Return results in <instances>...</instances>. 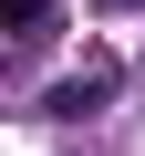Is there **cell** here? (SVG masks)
Instances as JSON below:
<instances>
[{
  "instance_id": "1",
  "label": "cell",
  "mask_w": 145,
  "mask_h": 156,
  "mask_svg": "<svg viewBox=\"0 0 145 156\" xmlns=\"http://www.w3.org/2000/svg\"><path fill=\"white\" fill-rule=\"evenodd\" d=\"M114 104V62H83V73H72V83H52V115L72 125V115H104Z\"/></svg>"
},
{
  "instance_id": "2",
  "label": "cell",
  "mask_w": 145,
  "mask_h": 156,
  "mask_svg": "<svg viewBox=\"0 0 145 156\" xmlns=\"http://www.w3.org/2000/svg\"><path fill=\"white\" fill-rule=\"evenodd\" d=\"M0 31H21V42L52 31V0H0Z\"/></svg>"
}]
</instances>
